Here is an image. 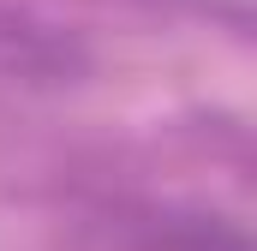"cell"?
I'll return each mask as SVG.
<instances>
[]
</instances>
